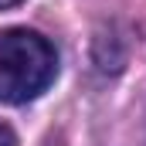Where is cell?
I'll list each match as a JSON object with an SVG mask.
<instances>
[{"mask_svg": "<svg viewBox=\"0 0 146 146\" xmlns=\"http://www.w3.org/2000/svg\"><path fill=\"white\" fill-rule=\"evenodd\" d=\"M14 3H21V0H0V7H14Z\"/></svg>", "mask_w": 146, "mask_h": 146, "instance_id": "3957f363", "label": "cell"}, {"mask_svg": "<svg viewBox=\"0 0 146 146\" xmlns=\"http://www.w3.org/2000/svg\"><path fill=\"white\" fill-rule=\"evenodd\" d=\"M58 72V54L37 31H3L0 34V102L21 106L37 99Z\"/></svg>", "mask_w": 146, "mask_h": 146, "instance_id": "6da1fadb", "label": "cell"}, {"mask_svg": "<svg viewBox=\"0 0 146 146\" xmlns=\"http://www.w3.org/2000/svg\"><path fill=\"white\" fill-rule=\"evenodd\" d=\"M0 146H17L14 129H10V126H3V122H0Z\"/></svg>", "mask_w": 146, "mask_h": 146, "instance_id": "7a4b0ae2", "label": "cell"}]
</instances>
